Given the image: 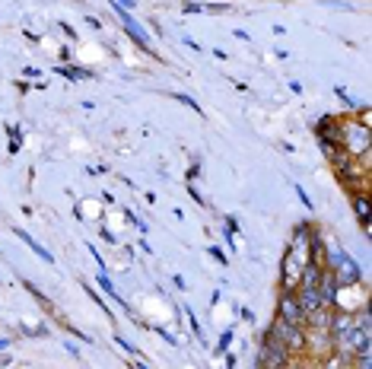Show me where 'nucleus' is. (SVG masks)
I'll return each instance as SVG.
<instances>
[{"label": "nucleus", "mask_w": 372, "mask_h": 369, "mask_svg": "<svg viewBox=\"0 0 372 369\" xmlns=\"http://www.w3.org/2000/svg\"><path fill=\"white\" fill-rule=\"evenodd\" d=\"M341 150L347 156H354V160H369V150H372V131L366 125H360V121H341Z\"/></svg>", "instance_id": "f257e3e1"}, {"label": "nucleus", "mask_w": 372, "mask_h": 369, "mask_svg": "<svg viewBox=\"0 0 372 369\" xmlns=\"http://www.w3.org/2000/svg\"><path fill=\"white\" fill-rule=\"evenodd\" d=\"M309 264H312L309 251L287 249V255H283V264H280V293H296L302 271H306Z\"/></svg>", "instance_id": "f03ea898"}, {"label": "nucleus", "mask_w": 372, "mask_h": 369, "mask_svg": "<svg viewBox=\"0 0 372 369\" xmlns=\"http://www.w3.org/2000/svg\"><path fill=\"white\" fill-rule=\"evenodd\" d=\"M289 357L293 353L287 350V344H283L277 334H265V341H261V353H258V369H287L289 366Z\"/></svg>", "instance_id": "7ed1b4c3"}, {"label": "nucleus", "mask_w": 372, "mask_h": 369, "mask_svg": "<svg viewBox=\"0 0 372 369\" xmlns=\"http://www.w3.org/2000/svg\"><path fill=\"white\" fill-rule=\"evenodd\" d=\"M115 16H118L121 29H124L127 36H131V42H134V45H140V48H144L147 54H156V51H153V42H150V32H147L144 26H140L137 19L131 16V13H127V10H121V6L115 4Z\"/></svg>", "instance_id": "20e7f679"}, {"label": "nucleus", "mask_w": 372, "mask_h": 369, "mask_svg": "<svg viewBox=\"0 0 372 369\" xmlns=\"http://www.w3.org/2000/svg\"><path fill=\"white\" fill-rule=\"evenodd\" d=\"M267 331H270V334H277V338H280L283 344H287V350H289V353L306 350V328H293V325L280 322V318H274Z\"/></svg>", "instance_id": "39448f33"}, {"label": "nucleus", "mask_w": 372, "mask_h": 369, "mask_svg": "<svg viewBox=\"0 0 372 369\" xmlns=\"http://www.w3.org/2000/svg\"><path fill=\"white\" fill-rule=\"evenodd\" d=\"M277 318L293 328H306V312H302L296 293H280V299H277Z\"/></svg>", "instance_id": "423d86ee"}, {"label": "nucleus", "mask_w": 372, "mask_h": 369, "mask_svg": "<svg viewBox=\"0 0 372 369\" xmlns=\"http://www.w3.org/2000/svg\"><path fill=\"white\" fill-rule=\"evenodd\" d=\"M331 274H334V280H337V286H341V290H350V286H356V284L363 280L360 264H356L350 255H344L341 261H337L334 268H331Z\"/></svg>", "instance_id": "0eeeda50"}, {"label": "nucleus", "mask_w": 372, "mask_h": 369, "mask_svg": "<svg viewBox=\"0 0 372 369\" xmlns=\"http://www.w3.org/2000/svg\"><path fill=\"white\" fill-rule=\"evenodd\" d=\"M319 296H321V306L328 309H337V296H341V286H337L334 274L328 268H321V277H319Z\"/></svg>", "instance_id": "6e6552de"}, {"label": "nucleus", "mask_w": 372, "mask_h": 369, "mask_svg": "<svg viewBox=\"0 0 372 369\" xmlns=\"http://www.w3.org/2000/svg\"><path fill=\"white\" fill-rule=\"evenodd\" d=\"M350 204H354V214H356V220H360L363 232H369V214H372L369 194L366 191H350Z\"/></svg>", "instance_id": "1a4fd4ad"}, {"label": "nucleus", "mask_w": 372, "mask_h": 369, "mask_svg": "<svg viewBox=\"0 0 372 369\" xmlns=\"http://www.w3.org/2000/svg\"><path fill=\"white\" fill-rule=\"evenodd\" d=\"M315 134H319V140H334L341 137V121L334 118V115H324V118L315 125Z\"/></svg>", "instance_id": "9d476101"}, {"label": "nucleus", "mask_w": 372, "mask_h": 369, "mask_svg": "<svg viewBox=\"0 0 372 369\" xmlns=\"http://www.w3.org/2000/svg\"><path fill=\"white\" fill-rule=\"evenodd\" d=\"M16 236H19V239H23V242H26V245H29V249H32V251H36V255H38V258H42V261H54V258H51V251H48V249H42V245H38V242H36V239H32V236H29V232H23V229H19V232H16Z\"/></svg>", "instance_id": "9b49d317"}, {"label": "nucleus", "mask_w": 372, "mask_h": 369, "mask_svg": "<svg viewBox=\"0 0 372 369\" xmlns=\"http://www.w3.org/2000/svg\"><path fill=\"white\" fill-rule=\"evenodd\" d=\"M99 286H102V290L108 293V296H112L115 299V303H121V309H124L127 312V303H124V299H121V293L118 290H115V286H112V280H108L105 274H99Z\"/></svg>", "instance_id": "f8f14e48"}, {"label": "nucleus", "mask_w": 372, "mask_h": 369, "mask_svg": "<svg viewBox=\"0 0 372 369\" xmlns=\"http://www.w3.org/2000/svg\"><path fill=\"white\" fill-rule=\"evenodd\" d=\"M58 73L67 80H90L92 77V71H77V67H58Z\"/></svg>", "instance_id": "ddd939ff"}, {"label": "nucleus", "mask_w": 372, "mask_h": 369, "mask_svg": "<svg viewBox=\"0 0 372 369\" xmlns=\"http://www.w3.org/2000/svg\"><path fill=\"white\" fill-rule=\"evenodd\" d=\"M175 99H179V102H185V105H188V108H194V112H201V105L191 99V95H185V93H175Z\"/></svg>", "instance_id": "4468645a"}, {"label": "nucleus", "mask_w": 372, "mask_h": 369, "mask_svg": "<svg viewBox=\"0 0 372 369\" xmlns=\"http://www.w3.org/2000/svg\"><path fill=\"white\" fill-rule=\"evenodd\" d=\"M233 344V331H223V338H220V344H216V353H223L226 347Z\"/></svg>", "instance_id": "2eb2a0df"}, {"label": "nucleus", "mask_w": 372, "mask_h": 369, "mask_svg": "<svg viewBox=\"0 0 372 369\" xmlns=\"http://www.w3.org/2000/svg\"><path fill=\"white\" fill-rule=\"evenodd\" d=\"M296 194H299V201L306 204V210H312V201H309V194H306V191H302V184H296Z\"/></svg>", "instance_id": "dca6fc26"}, {"label": "nucleus", "mask_w": 372, "mask_h": 369, "mask_svg": "<svg viewBox=\"0 0 372 369\" xmlns=\"http://www.w3.org/2000/svg\"><path fill=\"white\" fill-rule=\"evenodd\" d=\"M115 341H118V347H124L127 353H137V350H134V344H131V341H127V338H115Z\"/></svg>", "instance_id": "f3484780"}, {"label": "nucleus", "mask_w": 372, "mask_h": 369, "mask_svg": "<svg viewBox=\"0 0 372 369\" xmlns=\"http://www.w3.org/2000/svg\"><path fill=\"white\" fill-rule=\"evenodd\" d=\"M115 4H118L121 10H134V6H137V0H115Z\"/></svg>", "instance_id": "a211bd4d"}, {"label": "nucleus", "mask_w": 372, "mask_h": 369, "mask_svg": "<svg viewBox=\"0 0 372 369\" xmlns=\"http://www.w3.org/2000/svg\"><path fill=\"white\" fill-rule=\"evenodd\" d=\"M211 255L216 258V261H223V264H226V255H223V251H220V249H216V245H213V249H211Z\"/></svg>", "instance_id": "6ab92c4d"}, {"label": "nucleus", "mask_w": 372, "mask_h": 369, "mask_svg": "<svg viewBox=\"0 0 372 369\" xmlns=\"http://www.w3.org/2000/svg\"><path fill=\"white\" fill-rule=\"evenodd\" d=\"M6 344H10V338H0V350H4V347H6Z\"/></svg>", "instance_id": "aec40b11"}, {"label": "nucleus", "mask_w": 372, "mask_h": 369, "mask_svg": "<svg viewBox=\"0 0 372 369\" xmlns=\"http://www.w3.org/2000/svg\"><path fill=\"white\" fill-rule=\"evenodd\" d=\"M134 369H147V366L144 363H134Z\"/></svg>", "instance_id": "412c9836"}]
</instances>
